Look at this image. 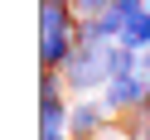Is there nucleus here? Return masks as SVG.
Masks as SVG:
<instances>
[{"instance_id": "nucleus-7", "label": "nucleus", "mask_w": 150, "mask_h": 140, "mask_svg": "<svg viewBox=\"0 0 150 140\" xmlns=\"http://www.w3.org/2000/svg\"><path fill=\"white\" fill-rule=\"evenodd\" d=\"M39 116H44V130H68L73 111L63 106V101H39Z\"/></svg>"}, {"instance_id": "nucleus-3", "label": "nucleus", "mask_w": 150, "mask_h": 140, "mask_svg": "<svg viewBox=\"0 0 150 140\" xmlns=\"http://www.w3.org/2000/svg\"><path fill=\"white\" fill-rule=\"evenodd\" d=\"M73 53H78L73 34H49V39H39V63H44V72L68 68V63H73Z\"/></svg>"}, {"instance_id": "nucleus-9", "label": "nucleus", "mask_w": 150, "mask_h": 140, "mask_svg": "<svg viewBox=\"0 0 150 140\" xmlns=\"http://www.w3.org/2000/svg\"><path fill=\"white\" fill-rule=\"evenodd\" d=\"M140 77H145V82H150V49H145V53H140Z\"/></svg>"}, {"instance_id": "nucleus-11", "label": "nucleus", "mask_w": 150, "mask_h": 140, "mask_svg": "<svg viewBox=\"0 0 150 140\" xmlns=\"http://www.w3.org/2000/svg\"><path fill=\"white\" fill-rule=\"evenodd\" d=\"M145 5H150V0H145Z\"/></svg>"}, {"instance_id": "nucleus-5", "label": "nucleus", "mask_w": 150, "mask_h": 140, "mask_svg": "<svg viewBox=\"0 0 150 140\" xmlns=\"http://www.w3.org/2000/svg\"><path fill=\"white\" fill-rule=\"evenodd\" d=\"M49 34H73V10L63 0H44L39 5V39H49Z\"/></svg>"}, {"instance_id": "nucleus-10", "label": "nucleus", "mask_w": 150, "mask_h": 140, "mask_svg": "<svg viewBox=\"0 0 150 140\" xmlns=\"http://www.w3.org/2000/svg\"><path fill=\"white\" fill-rule=\"evenodd\" d=\"M63 5H68V0H63Z\"/></svg>"}, {"instance_id": "nucleus-8", "label": "nucleus", "mask_w": 150, "mask_h": 140, "mask_svg": "<svg viewBox=\"0 0 150 140\" xmlns=\"http://www.w3.org/2000/svg\"><path fill=\"white\" fill-rule=\"evenodd\" d=\"M39 101H58V72H44L39 77Z\"/></svg>"}, {"instance_id": "nucleus-4", "label": "nucleus", "mask_w": 150, "mask_h": 140, "mask_svg": "<svg viewBox=\"0 0 150 140\" xmlns=\"http://www.w3.org/2000/svg\"><path fill=\"white\" fill-rule=\"evenodd\" d=\"M102 111H107V106H97V101H78V106H73V116H68L73 140H97V130H102Z\"/></svg>"}, {"instance_id": "nucleus-2", "label": "nucleus", "mask_w": 150, "mask_h": 140, "mask_svg": "<svg viewBox=\"0 0 150 140\" xmlns=\"http://www.w3.org/2000/svg\"><path fill=\"white\" fill-rule=\"evenodd\" d=\"M145 101H150V82L140 77V72L107 82V92H102V106H107V111H140Z\"/></svg>"}, {"instance_id": "nucleus-1", "label": "nucleus", "mask_w": 150, "mask_h": 140, "mask_svg": "<svg viewBox=\"0 0 150 140\" xmlns=\"http://www.w3.org/2000/svg\"><path fill=\"white\" fill-rule=\"evenodd\" d=\"M107 82H111L107 44H78L73 63L63 68V87H73V92H92V87H102V92H107Z\"/></svg>"}, {"instance_id": "nucleus-6", "label": "nucleus", "mask_w": 150, "mask_h": 140, "mask_svg": "<svg viewBox=\"0 0 150 140\" xmlns=\"http://www.w3.org/2000/svg\"><path fill=\"white\" fill-rule=\"evenodd\" d=\"M116 0H68V10H73V20L78 24H87V20H97V15H107Z\"/></svg>"}]
</instances>
